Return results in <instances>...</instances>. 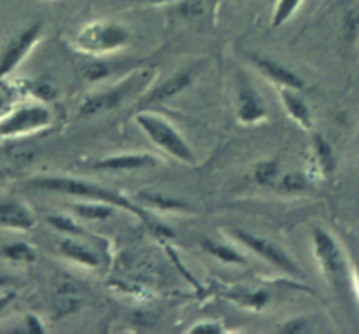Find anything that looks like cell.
Segmentation results:
<instances>
[{
  "instance_id": "cell-1",
  "label": "cell",
  "mask_w": 359,
  "mask_h": 334,
  "mask_svg": "<svg viewBox=\"0 0 359 334\" xmlns=\"http://www.w3.org/2000/svg\"><path fill=\"white\" fill-rule=\"evenodd\" d=\"M30 186L37 189H44V191L51 193H60V195H69V196H79V198L90 200V202H104L109 205H114L116 209H123L126 212L133 214L135 217H139L142 223L149 224L156 233L165 235V237H174L168 226H161L158 224L153 217L147 214V210L144 209L139 203L132 202L130 198H126L125 195L118 191H112V189L104 188L100 184H95L90 181H81V179L74 177H35L28 182Z\"/></svg>"
},
{
  "instance_id": "cell-2",
  "label": "cell",
  "mask_w": 359,
  "mask_h": 334,
  "mask_svg": "<svg viewBox=\"0 0 359 334\" xmlns=\"http://www.w3.org/2000/svg\"><path fill=\"white\" fill-rule=\"evenodd\" d=\"M154 74H156V70L153 67H142V69L133 70V72H130V76L126 79H123L121 83L112 86L111 90L102 91V93L93 95V97H88L81 104L79 116L91 118V116L104 114V112L121 107L123 104L132 100L140 91L147 90V86L153 83Z\"/></svg>"
},
{
  "instance_id": "cell-3",
  "label": "cell",
  "mask_w": 359,
  "mask_h": 334,
  "mask_svg": "<svg viewBox=\"0 0 359 334\" xmlns=\"http://www.w3.org/2000/svg\"><path fill=\"white\" fill-rule=\"evenodd\" d=\"M135 123L154 146L163 149L172 158L186 165L196 163V156L191 147H189V144L186 142L184 137L177 132V128L168 119H163L158 114L144 112V114L135 116Z\"/></svg>"
},
{
  "instance_id": "cell-4",
  "label": "cell",
  "mask_w": 359,
  "mask_h": 334,
  "mask_svg": "<svg viewBox=\"0 0 359 334\" xmlns=\"http://www.w3.org/2000/svg\"><path fill=\"white\" fill-rule=\"evenodd\" d=\"M312 249L326 282L333 289H342L347 282L349 268L339 242L323 228H312Z\"/></svg>"
},
{
  "instance_id": "cell-5",
  "label": "cell",
  "mask_w": 359,
  "mask_h": 334,
  "mask_svg": "<svg viewBox=\"0 0 359 334\" xmlns=\"http://www.w3.org/2000/svg\"><path fill=\"white\" fill-rule=\"evenodd\" d=\"M130 42L128 28L114 21L90 23L79 32L76 39L77 48L90 55H107L125 48Z\"/></svg>"
},
{
  "instance_id": "cell-6",
  "label": "cell",
  "mask_w": 359,
  "mask_h": 334,
  "mask_svg": "<svg viewBox=\"0 0 359 334\" xmlns=\"http://www.w3.org/2000/svg\"><path fill=\"white\" fill-rule=\"evenodd\" d=\"M53 114L44 104H28L0 118V142L14 137L30 135L51 126Z\"/></svg>"
},
{
  "instance_id": "cell-7",
  "label": "cell",
  "mask_w": 359,
  "mask_h": 334,
  "mask_svg": "<svg viewBox=\"0 0 359 334\" xmlns=\"http://www.w3.org/2000/svg\"><path fill=\"white\" fill-rule=\"evenodd\" d=\"M228 233L235 238L237 242H241L242 245H245L248 249H251L255 254H258L259 258L265 259L266 263H270L272 266L279 268L280 272L287 273L291 277H298V279H304V273L298 268L297 263L286 254L280 247H277L276 244H272L266 238L258 237V235H252L249 231L244 230H230Z\"/></svg>"
},
{
  "instance_id": "cell-8",
  "label": "cell",
  "mask_w": 359,
  "mask_h": 334,
  "mask_svg": "<svg viewBox=\"0 0 359 334\" xmlns=\"http://www.w3.org/2000/svg\"><path fill=\"white\" fill-rule=\"evenodd\" d=\"M42 32V23H34L30 27H27L25 30H21L9 44L4 49L2 56H0V79L6 77L7 74L13 72L21 62H23L25 56L32 51L35 44H37L39 37H41Z\"/></svg>"
},
{
  "instance_id": "cell-9",
  "label": "cell",
  "mask_w": 359,
  "mask_h": 334,
  "mask_svg": "<svg viewBox=\"0 0 359 334\" xmlns=\"http://www.w3.org/2000/svg\"><path fill=\"white\" fill-rule=\"evenodd\" d=\"M251 62L266 79H270L272 83H276L277 86L280 88H291V90H304L305 88V81L302 79L298 74H294L293 70L287 69L286 65L283 63H277L273 60L265 58V56H258L252 55Z\"/></svg>"
},
{
  "instance_id": "cell-10",
  "label": "cell",
  "mask_w": 359,
  "mask_h": 334,
  "mask_svg": "<svg viewBox=\"0 0 359 334\" xmlns=\"http://www.w3.org/2000/svg\"><path fill=\"white\" fill-rule=\"evenodd\" d=\"M158 163H160V160L156 156H153V154L128 153L102 158L93 167L102 172H133L144 170V168H153Z\"/></svg>"
},
{
  "instance_id": "cell-11",
  "label": "cell",
  "mask_w": 359,
  "mask_h": 334,
  "mask_svg": "<svg viewBox=\"0 0 359 334\" xmlns=\"http://www.w3.org/2000/svg\"><path fill=\"white\" fill-rule=\"evenodd\" d=\"M35 226V217L25 203L7 200L0 203V228L14 231H30Z\"/></svg>"
},
{
  "instance_id": "cell-12",
  "label": "cell",
  "mask_w": 359,
  "mask_h": 334,
  "mask_svg": "<svg viewBox=\"0 0 359 334\" xmlns=\"http://www.w3.org/2000/svg\"><path fill=\"white\" fill-rule=\"evenodd\" d=\"M237 116L245 125L262 121L266 116V105L251 84H241L237 95Z\"/></svg>"
},
{
  "instance_id": "cell-13",
  "label": "cell",
  "mask_w": 359,
  "mask_h": 334,
  "mask_svg": "<svg viewBox=\"0 0 359 334\" xmlns=\"http://www.w3.org/2000/svg\"><path fill=\"white\" fill-rule=\"evenodd\" d=\"M193 70H181V72L174 74L170 79H167L165 83H161L160 86L149 90V93L142 98L144 104H160V102H167L170 98L177 97L182 91L188 90L193 84Z\"/></svg>"
},
{
  "instance_id": "cell-14",
  "label": "cell",
  "mask_w": 359,
  "mask_h": 334,
  "mask_svg": "<svg viewBox=\"0 0 359 334\" xmlns=\"http://www.w3.org/2000/svg\"><path fill=\"white\" fill-rule=\"evenodd\" d=\"M279 97L283 102L284 111L287 112L291 119L298 123L302 128L311 130L312 128V112L309 109V105L305 104L304 98L298 95L297 90H291V88H279Z\"/></svg>"
},
{
  "instance_id": "cell-15",
  "label": "cell",
  "mask_w": 359,
  "mask_h": 334,
  "mask_svg": "<svg viewBox=\"0 0 359 334\" xmlns=\"http://www.w3.org/2000/svg\"><path fill=\"white\" fill-rule=\"evenodd\" d=\"M60 252L65 256L67 259H72L77 265H83L86 268H97L98 266V256L91 251L86 245L79 244L74 238H67L60 244Z\"/></svg>"
},
{
  "instance_id": "cell-16",
  "label": "cell",
  "mask_w": 359,
  "mask_h": 334,
  "mask_svg": "<svg viewBox=\"0 0 359 334\" xmlns=\"http://www.w3.org/2000/svg\"><path fill=\"white\" fill-rule=\"evenodd\" d=\"M137 200H139L142 207L161 210V212H186V210H189L188 203L175 198H168V196L163 195H158V193H140L137 196Z\"/></svg>"
},
{
  "instance_id": "cell-17",
  "label": "cell",
  "mask_w": 359,
  "mask_h": 334,
  "mask_svg": "<svg viewBox=\"0 0 359 334\" xmlns=\"http://www.w3.org/2000/svg\"><path fill=\"white\" fill-rule=\"evenodd\" d=\"M312 146H314V154L318 158L319 168L325 175H330L335 172L337 160H335V151H333L332 144L321 135V133H316L312 137Z\"/></svg>"
},
{
  "instance_id": "cell-18",
  "label": "cell",
  "mask_w": 359,
  "mask_h": 334,
  "mask_svg": "<svg viewBox=\"0 0 359 334\" xmlns=\"http://www.w3.org/2000/svg\"><path fill=\"white\" fill-rule=\"evenodd\" d=\"M200 245H202V249L207 254L216 258L217 261L228 263V265H248L245 256H242L241 252H237L233 247H230V245L217 244V242L212 240H202Z\"/></svg>"
},
{
  "instance_id": "cell-19",
  "label": "cell",
  "mask_w": 359,
  "mask_h": 334,
  "mask_svg": "<svg viewBox=\"0 0 359 334\" xmlns=\"http://www.w3.org/2000/svg\"><path fill=\"white\" fill-rule=\"evenodd\" d=\"M74 212L79 217L88 221H105L114 216V205H109L104 202H90V203H76L72 207Z\"/></svg>"
},
{
  "instance_id": "cell-20",
  "label": "cell",
  "mask_w": 359,
  "mask_h": 334,
  "mask_svg": "<svg viewBox=\"0 0 359 334\" xmlns=\"http://www.w3.org/2000/svg\"><path fill=\"white\" fill-rule=\"evenodd\" d=\"M0 256L6 258L7 261L13 263H25V265H30L37 259V251L32 247L30 244H25V242H16V244L4 245L0 249Z\"/></svg>"
},
{
  "instance_id": "cell-21",
  "label": "cell",
  "mask_w": 359,
  "mask_h": 334,
  "mask_svg": "<svg viewBox=\"0 0 359 334\" xmlns=\"http://www.w3.org/2000/svg\"><path fill=\"white\" fill-rule=\"evenodd\" d=\"M302 2L304 0H277L272 13V27L279 28L284 23H287L298 11V7L302 6Z\"/></svg>"
},
{
  "instance_id": "cell-22",
  "label": "cell",
  "mask_w": 359,
  "mask_h": 334,
  "mask_svg": "<svg viewBox=\"0 0 359 334\" xmlns=\"http://www.w3.org/2000/svg\"><path fill=\"white\" fill-rule=\"evenodd\" d=\"M279 161L277 160H266L256 165L255 168V181L259 186H273L277 177H279Z\"/></svg>"
},
{
  "instance_id": "cell-23",
  "label": "cell",
  "mask_w": 359,
  "mask_h": 334,
  "mask_svg": "<svg viewBox=\"0 0 359 334\" xmlns=\"http://www.w3.org/2000/svg\"><path fill=\"white\" fill-rule=\"evenodd\" d=\"M342 34L346 42L354 44L359 37V6L351 7L342 18Z\"/></svg>"
},
{
  "instance_id": "cell-24",
  "label": "cell",
  "mask_w": 359,
  "mask_h": 334,
  "mask_svg": "<svg viewBox=\"0 0 359 334\" xmlns=\"http://www.w3.org/2000/svg\"><path fill=\"white\" fill-rule=\"evenodd\" d=\"M48 224L51 228H55L60 233H65L69 237H76V235H83V228L69 216H63V214H53V216L46 217Z\"/></svg>"
},
{
  "instance_id": "cell-25",
  "label": "cell",
  "mask_w": 359,
  "mask_h": 334,
  "mask_svg": "<svg viewBox=\"0 0 359 334\" xmlns=\"http://www.w3.org/2000/svg\"><path fill=\"white\" fill-rule=\"evenodd\" d=\"M280 189L286 193H302L309 188L307 175L302 172H291L280 179Z\"/></svg>"
},
{
  "instance_id": "cell-26",
  "label": "cell",
  "mask_w": 359,
  "mask_h": 334,
  "mask_svg": "<svg viewBox=\"0 0 359 334\" xmlns=\"http://www.w3.org/2000/svg\"><path fill=\"white\" fill-rule=\"evenodd\" d=\"M81 307V298H77L72 293H60L56 296V308L62 315L74 314V312L79 310Z\"/></svg>"
},
{
  "instance_id": "cell-27",
  "label": "cell",
  "mask_w": 359,
  "mask_h": 334,
  "mask_svg": "<svg viewBox=\"0 0 359 334\" xmlns=\"http://www.w3.org/2000/svg\"><path fill=\"white\" fill-rule=\"evenodd\" d=\"M111 70L112 67H109L105 62L91 63V65H88L86 69H84V77H86L88 81H91V83H95V81L105 79V77L111 74Z\"/></svg>"
},
{
  "instance_id": "cell-28",
  "label": "cell",
  "mask_w": 359,
  "mask_h": 334,
  "mask_svg": "<svg viewBox=\"0 0 359 334\" xmlns=\"http://www.w3.org/2000/svg\"><path fill=\"white\" fill-rule=\"evenodd\" d=\"M27 86H28L27 90L30 91L35 98H39V100H42V102L51 100V98L56 95L55 90L44 83H27Z\"/></svg>"
},
{
  "instance_id": "cell-29",
  "label": "cell",
  "mask_w": 359,
  "mask_h": 334,
  "mask_svg": "<svg viewBox=\"0 0 359 334\" xmlns=\"http://www.w3.org/2000/svg\"><path fill=\"white\" fill-rule=\"evenodd\" d=\"M203 11H205V7H203V4L200 0H184L181 4V13L186 18H198L202 16Z\"/></svg>"
},
{
  "instance_id": "cell-30",
  "label": "cell",
  "mask_w": 359,
  "mask_h": 334,
  "mask_svg": "<svg viewBox=\"0 0 359 334\" xmlns=\"http://www.w3.org/2000/svg\"><path fill=\"white\" fill-rule=\"evenodd\" d=\"M280 333H287V334H302L309 331V322L305 319H293L290 322H284L283 328L279 329Z\"/></svg>"
},
{
  "instance_id": "cell-31",
  "label": "cell",
  "mask_w": 359,
  "mask_h": 334,
  "mask_svg": "<svg viewBox=\"0 0 359 334\" xmlns=\"http://www.w3.org/2000/svg\"><path fill=\"white\" fill-rule=\"evenodd\" d=\"M13 88L0 84V118H4L9 112L11 104H13Z\"/></svg>"
},
{
  "instance_id": "cell-32",
  "label": "cell",
  "mask_w": 359,
  "mask_h": 334,
  "mask_svg": "<svg viewBox=\"0 0 359 334\" xmlns=\"http://www.w3.org/2000/svg\"><path fill=\"white\" fill-rule=\"evenodd\" d=\"M193 334H219L223 333V326L217 324V322H200V324H196L195 328L191 329Z\"/></svg>"
},
{
  "instance_id": "cell-33",
  "label": "cell",
  "mask_w": 359,
  "mask_h": 334,
  "mask_svg": "<svg viewBox=\"0 0 359 334\" xmlns=\"http://www.w3.org/2000/svg\"><path fill=\"white\" fill-rule=\"evenodd\" d=\"M25 326H27V331L30 334H44L46 333V328H44V324H42V321L34 314H28L27 317H25Z\"/></svg>"
},
{
  "instance_id": "cell-34",
  "label": "cell",
  "mask_w": 359,
  "mask_h": 334,
  "mask_svg": "<svg viewBox=\"0 0 359 334\" xmlns=\"http://www.w3.org/2000/svg\"><path fill=\"white\" fill-rule=\"evenodd\" d=\"M14 301V293H11V291H6V293H0V314H2L4 310H6L7 307H9L11 303Z\"/></svg>"
},
{
  "instance_id": "cell-35",
  "label": "cell",
  "mask_w": 359,
  "mask_h": 334,
  "mask_svg": "<svg viewBox=\"0 0 359 334\" xmlns=\"http://www.w3.org/2000/svg\"><path fill=\"white\" fill-rule=\"evenodd\" d=\"M353 275H354V284H356L358 296H359V256H358V258H354V263H353Z\"/></svg>"
},
{
  "instance_id": "cell-36",
  "label": "cell",
  "mask_w": 359,
  "mask_h": 334,
  "mask_svg": "<svg viewBox=\"0 0 359 334\" xmlns=\"http://www.w3.org/2000/svg\"><path fill=\"white\" fill-rule=\"evenodd\" d=\"M7 177V170H4V168H0V181H4V179Z\"/></svg>"
},
{
  "instance_id": "cell-37",
  "label": "cell",
  "mask_w": 359,
  "mask_h": 334,
  "mask_svg": "<svg viewBox=\"0 0 359 334\" xmlns=\"http://www.w3.org/2000/svg\"><path fill=\"white\" fill-rule=\"evenodd\" d=\"M147 2H165V0H147Z\"/></svg>"
}]
</instances>
